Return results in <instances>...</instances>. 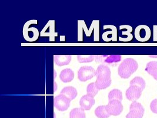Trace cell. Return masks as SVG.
Returning <instances> with one entry per match:
<instances>
[{
    "label": "cell",
    "instance_id": "obj_1",
    "mask_svg": "<svg viewBox=\"0 0 157 118\" xmlns=\"http://www.w3.org/2000/svg\"><path fill=\"white\" fill-rule=\"evenodd\" d=\"M94 30V41H100V21L93 20L90 29H87L86 22L84 20L78 21V41H82L83 31H84L86 37H90Z\"/></svg>",
    "mask_w": 157,
    "mask_h": 118
},
{
    "label": "cell",
    "instance_id": "obj_2",
    "mask_svg": "<svg viewBox=\"0 0 157 118\" xmlns=\"http://www.w3.org/2000/svg\"><path fill=\"white\" fill-rule=\"evenodd\" d=\"M111 70L107 66L104 65H99L95 72L97 80L95 82L99 90H102L108 88L111 84Z\"/></svg>",
    "mask_w": 157,
    "mask_h": 118
},
{
    "label": "cell",
    "instance_id": "obj_3",
    "mask_svg": "<svg viewBox=\"0 0 157 118\" xmlns=\"http://www.w3.org/2000/svg\"><path fill=\"white\" fill-rule=\"evenodd\" d=\"M138 68L137 61L132 58H127L118 67V73L122 79H128L129 77L136 72Z\"/></svg>",
    "mask_w": 157,
    "mask_h": 118
},
{
    "label": "cell",
    "instance_id": "obj_4",
    "mask_svg": "<svg viewBox=\"0 0 157 118\" xmlns=\"http://www.w3.org/2000/svg\"><path fill=\"white\" fill-rule=\"evenodd\" d=\"M144 112L143 104L134 101L130 104L129 112L126 115V118H143Z\"/></svg>",
    "mask_w": 157,
    "mask_h": 118
},
{
    "label": "cell",
    "instance_id": "obj_5",
    "mask_svg": "<svg viewBox=\"0 0 157 118\" xmlns=\"http://www.w3.org/2000/svg\"><path fill=\"white\" fill-rule=\"evenodd\" d=\"M135 37L139 41H147L151 37V30L145 25H140L135 30Z\"/></svg>",
    "mask_w": 157,
    "mask_h": 118
},
{
    "label": "cell",
    "instance_id": "obj_6",
    "mask_svg": "<svg viewBox=\"0 0 157 118\" xmlns=\"http://www.w3.org/2000/svg\"><path fill=\"white\" fill-rule=\"evenodd\" d=\"M71 100L68 99L66 96L59 94L56 96L54 99V107L61 112L67 111L70 105Z\"/></svg>",
    "mask_w": 157,
    "mask_h": 118
},
{
    "label": "cell",
    "instance_id": "obj_7",
    "mask_svg": "<svg viewBox=\"0 0 157 118\" xmlns=\"http://www.w3.org/2000/svg\"><path fill=\"white\" fill-rule=\"evenodd\" d=\"M41 37H50V41H54L55 37H57L58 33L55 32V21L50 20L44 26L40 33Z\"/></svg>",
    "mask_w": 157,
    "mask_h": 118
},
{
    "label": "cell",
    "instance_id": "obj_8",
    "mask_svg": "<svg viewBox=\"0 0 157 118\" xmlns=\"http://www.w3.org/2000/svg\"><path fill=\"white\" fill-rule=\"evenodd\" d=\"M95 72L96 70H95L93 67L88 66L81 67L78 71V79L81 81L90 80L95 76Z\"/></svg>",
    "mask_w": 157,
    "mask_h": 118
},
{
    "label": "cell",
    "instance_id": "obj_9",
    "mask_svg": "<svg viewBox=\"0 0 157 118\" xmlns=\"http://www.w3.org/2000/svg\"><path fill=\"white\" fill-rule=\"evenodd\" d=\"M106 108L111 116H118L123 111V106L121 102L117 100L109 101L106 105Z\"/></svg>",
    "mask_w": 157,
    "mask_h": 118
},
{
    "label": "cell",
    "instance_id": "obj_10",
    "mask_svg": "<svg viewBox=\"0 0 157 118\" xmlns=\"http://www.w3.org/2000/svg\"><path fill=\"white\" fill-rule=\"evenodd\" d=\"M103 29L109 30V31L104 32L102 35V40L104 41H116L117 40V29L115 26L113 25H105L104 26Z\"/></svg>",
    "mask_w": 157,
    "mask_h": 118
},
{
    "label": "cell",
    "instance_id": "obj_11",
    "mask_svg": "<svg viewBox=\"0 0 157 118\" xmlns=\"http://www.w3.org/2000/svg\"><path fill=\"white\" fill-rule=\"evenodd\" d=\"M95 60L96 62L102 63H107V64H113L118 63L121 61V55H95Z\"/></svg>",
    "mask_w": 157,
    "mask_h": 118
},
{
    "label": "cell",
    "instance_id": "obj_12",
    "mask_svg": "<svg viewBox=\"0 0 157 118\" xmlns=\"http://www.w3.org/2000/svg\"><path fill=\"white\" fill-rule=\"evenodd\" d=\"M143 90L136 86H130L125 93V96L127 99L130 100L134 102L138 99L142 95Z\"/></svg>",
    "mask_w": 157,
    "mask_h": 118
},
{
    "label": "cell",
    "instance_id": "obj_13",
    "mask_svg": "<svg viewBox=\"0 0 157 118\" xmlns=\"http://www.w3.org/2000/svg\"><path fill=\"white\" fill-rule=\"evenodd\" d=\"M23 37L29 42H34L38 40L39 37L38 30L36 27H31L27 29L23 30Z\"/></svg>",
    "mask_w": 157,
    "mask_h": 118
},
{
    "label": "cell",
    "instance_id": "obj_14",
    "mask_svg": "<svg viewBox=\"0 0 157 118\" xmlns=\"http://www.w3.org/2000/svg\"><path fill=\"white\" fill-rule=\"evenodd\" d=\"M95 104V99L93 97L86 95L82 96L79 100V105L83 110L88 111L91 109L93 105Z\"/></svg>",
    "mask_w": 157,
    "mask_h": 118
},
{
    "label": "cell",
    "instance_id": "obj_15",
    "mask_svg": "<svg viewBox=\"0 0 157 118\" xmlns=\"http://www.w3.org/2000/svg\"><path fill=\"white\" fill-rule=\"evenodd\" d=\"M72 56L69 54L54 55V63L58 66H64L70 64L71 61Z\"/></svg>",
    "mask_w": 157,
    "mask_h": 118
},
{
    "label": "cell",
    "instance_id": "obj_16",
    "mask_svg": "<svg viewBox=\"0 0 157 118\" xmlns=\"http://www.w3.org/2000/svg\"><path fill=\"white\" fill-rule=\"evenodd\" d=\"M74 78V73L71 69L67 68L63 70L60 74L59 79L64 83H68L71 81Z\"/></svg>",
    "mask_w": 157,
    "mask_h": 118
},
{
    "label": "cell",
    "instance_id": "obj_17",
    "mask_svg": "<svg viewBox=\"0 0 157 118\" xmlns=\"http://www.w3.org/2000/svg\"><path fill=\"white\" fill-rule=\"evenodd\" d=\"M60 94L66 96L71 101L74 99L78 95L77 89L72 86H67L63 88L60 92Z\"/></svg>",
    "mask_w": 157,
    "mask_h": 118
},
{
    "label": "cell",
    "instance_id": "obj_18",
    "mask_svg": "<svg viewBox=\"0 0 157 118\" xmlns=\"http://www.w3.org/2000/svg\"><path fill=\"white\" fill-rule=\"evenodd\" d=\"M145 71L157 81V61H152L149 62L146 66Z\"/></svg>",
    "mask_w": 157,
    "mask_h": 118
},
{
    "label": "cell",
    "instance_id": "obj_19",
    "mask_svg": "<svg viewBox=\"0 0 157 118\" xmlns=\"http://www.w3.org/2000/svg\"><path fill=\"white\" fill-rule=\"evenodd\" d=\"M120 28L125 30V31H122V34L123 36H127V37L125 39L119 38V40L121 41H123V42H127V41H129L132 40V39L133 38V36H132V34H131V33L132 31V28L131 26H127V25L121 26H120Z\"/></svg>",
    "mask_w": 157,
    "mask_h": 118
},
{
    "label": "cell",
    "instance_id": "obj_20",
    "mask_svg": "<svg viewBox=\"0 0 157 118\" xmlns=\"http://www.w3.org/2000/svg\"><path fill=\"white\" fill-rule=\"evenodd\" d=\"M95 115L98 118H108L111 115L108 112L106 106H100L95 110Z\"/></svg>",
    "mask_w": 157,
    "mask_h": 118
},
{
    "label": "cell",
    "instance_id": "obj_21",
    "mask_svg": "<svg viewBox=\"0 0 157 118\" xmlns=\"http://www.w3.org/2000/svg\"><path fill=\"white\" fill-rule=\"evenodd\" d=\"M108 97L109 101L113 100H117L121 102L123 99L121 91L117 88L111 90L108 94Z\"/></svg>",
    "mask_w": 157,
    "mask_h": 118
},
{
    "label": "cell",
    "instance_id": "obj_22",
    "mask_svg": "<svg viewBox=\"0 0 157 118\" xmlns=\"http://www.w3.org/2000/svg\"><path fill=\"white\" fill-rule=\"evenodd\" d=\"M70 118H86L84 110L80 108H74L70 112Z\"/></svg>",
    "mask_w": 157,
    "mask_h": 118
},
{
    "label": "cell",
    "instance_id": "obj_23",
    "mask_svg": "<svg viewBox=\"0 0 157 118\" xmlns=\"http://www.w3.org/2000/svg\"><path fill=\"white\" fill-rule=\"evenodd\" d=\"M130 86H136L144 90L145 88V81L141 77L136 76L130 81Z\"/></svg>",
    "mask_w": 157,
    "mask_h": 118
},
{
    "label": "cell",
    "instance_id": "obj_24",
    "mask_svg": "<svg viewBox=\"0 0 157 118\" xmlns=\"http://www.w3.org/2000/svg\"><path fill=\"white\" fill-rule=\"evenodd\" d=\"M99 90H100L97 87L95 83H90L86 88V95L94 97L98 93Z\"/></svg>",
    "mask_w": 157,
    "mask_h": 118
},
{
    "label": "cell",
    "instance_id": "obj_25",
    "mask_svg": "<svg viewBox=\"0 0 157 118\" xmlns=\"http://www.w3.org/2000/svg\"><path fill=\"white\" fill-rule=\"evenodd\" d=\"M95 55H78L77 60L80 63H90L95 60Z\"/></svg>",
    "mask_w": 157,
    "mask_h": 118
},
{
    "label": "cell",
    "instance_id": "obj_26",
    "mask_svg": "<svg viewBox=\"0 0 157 118\" xmlns=\"http://www.w3.org/2000/svg\"><path fill=\"white\" fill-rule=\"evenodd\" d=\"M150 109L151 111L157 114V99L153 100L150 103Z\"/></svg>",
    "mask_w": 157,
    "mask_h": 118
},
{
    "label": "cell",
    "instance_id": "obj_27",
    "mask_svg": "<svg viewBox=\"0 0 157 118\" xmlns=\"http://www.w3.org/2000/svg\"><path fill=\"white\" fill-rule=\"evenodd\" d=\"M37 23H38V21L36 20H32L28 21L24 24L23 30L27 29H29V26H31L32 24H37Z\"/></svg>",
    "mask_w": 157,
    "mask_h": 118
},
{
    "label": "cell",
    "instance_id": "obj_28",
    "mask_svg": "<svg viewBox=\"0 0 157 118\" xmlns=\"http://www.w3.org/2000/svg\"><path fill=\"white\" fill-rule=\"evenodd\" d=\"M154 41H157V26H154Z\"/></svg>",
    "mask_w": 157,
    "mask_h": 118
}]
</instances>
